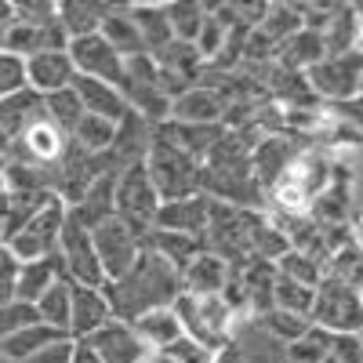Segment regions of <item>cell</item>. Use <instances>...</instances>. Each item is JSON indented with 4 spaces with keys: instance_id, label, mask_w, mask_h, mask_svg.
Listing matches in <instances>:
<instances>
[{
    "instance_id": "f35d334b",
    "label": "cell",
    "mask_w": 363,
    "mask_h": 363,
    "mask_svg": "<svg viewBox=\"0 0 363 363\" xmlns=\"http://www.w3.org/2000/svg\"><path fill=\"white\" fill-rule=\"evenodd\" d=\"M26 91V62L18 55H8L0 51V102Z\"/></svg>"
},
{
    "instance_id": "ee69618b",
    "label": "cell",
    "mask_w": 363,
    "mask_h": 363,
    "mask_svg": "<svg viewBox=\"0 0 363 363\" xmlns=\"http://www.w3.org/2000/svg\"><path fill=\"white\" fill-rule=\"evenodd\" d=\"M73 356H77V342L66 335V338L51 342L48 349H40L33 359H26V363H73Z\"/></svg>"
},
{
    "instance_id": "ba28073f",
    "label": "cell",
    "mask_w": 363,
    "mask_h": 363,
    "mask_svg": "<svg viewBox=\"0 0 363 363\" xmlns=\"http://www.w3.org/2000/svg\"><path fill=\"white\" fill-rule=\"evenodd\" d=\"M313 323L327 335H363V309L352 287L323 277L316 287V306H313Z\"/></svg>"
},
{
    "instance_id": "d6986e66",
    "label": "cell",
    "mask_w": 363,
    "mask_h": 363,
    "mask_svg": "<svg viewBox=\"0 0 363 363\" xmlns=\"http://www.w3.org/2000/svg\"><path fill=\"white\" fill-rule=\"evenodd\" d=\"M44 113V99L37 91H18V95L0 102V153H11V145L22 138V131Z\"/></svg>"
},
{
    "instance_id": "7402d4cb",
    "label": "cell",
    "mask_w": 363,
    "mask_h": 363,
    "mask_svg": "<svg viewBox=\"0 0 363 363\" xmlns=\"http://www.w3.org/2000/svg\"><path fill=\"white\" fill-rule=\"evenodd\" d=\"M240 352H244L247 363H287V345L277 342L272 335L258 327V320H240L233 327V338H229Z\"/></svg>"
},
{
    "instance_id": "816d5d0a",
    "label": "cell",
    "mask_w": 363,
    "mask_h": 363,
    "mask_svg": "<svg viewBox=\"0 0 363 363\" xmlns=\"http://www.w3.org/2000/svg\"><path fill=\"white\" fill-rule=\"evenodd\" d=\"M0 363H11V359H8V356H4V352H0Z\"/></svg>"
},
{
    "instance_id": "f546056e",
    "label": "cell",
    "mask_w": 363,
    "mask_h": 363,
    "mask_svg": "<svg viewBox=\"0 0 363 363\" xmlns=\"http://www.w3.org/2000/svg\"><path fill=\"white\" fill-rule=\"evenodd\" d=\"M356 26H359V11L352 8H335L323 26V48L327 55H345V51H356Z\"/></svg>"
},
{
    "instance_id": "5b68a950",
    "label": "cell",
    "mask_w": 363,
    "mask_h": 363,
    "mask_svg": "<svg viewBox=\"0 0 363 363\" xmlns=\"http://www.w3.org/2000/svg\"><path fill=\"white\" fill-rule=\"evenodd\" d=\"M160 207H164V200L153 186V174H149L145 160L116 171V215L124 222L149 233L153 222H157V215H160Z\"/></svg>"
},
{
    "instance_id": "7c38bea8",
    "label": "cell",
    "mask_w": 363,
    "mask_h": 363,
    "mask_svg": "<svg viewBox=\"0 0 363 363\" xmlns=\"http://www.w3.org/2000/svg\"><path fill=\"white\" fill-rule=\"evenodd\" d=\"M215 203L207 193H193V196H182V200H167L160 207V215L153 222V229H167V233H182V236H193L203 240L211 215H215Z\"/></svg>"
},
{
    "instance_id": "bcb514c9",
    "label": "cell",
    "mask_w": 363,
    "mask_h": 363,
    "mask_svg": "<svg viewBox=\"0 0 363 363\" xmlns=\"http://www.w3.org/2000/svg\"><path fill=\"white\" fill-rule=\"evenodd\" d=\"M73 363H102V359H99V352L91 349V345L77 342V356H73Z\"/></svg>"
},
{
    "instance_id": "7a4b0ae2",
    "label": "cell",
    "mask_w": 363,
    "mask_h": 363,
    "mask_svg": "<svg viewBox=\"0 0 363 363\" xmlns=\"http://www.w3.org/2000/svg\"><path fill=\"white\" fill-rule=\"evenodd\" d=\"M171 309L178 313L182 330H186L189 338H196L211 349L229 345L233 327H236V313L229 309V301L222 294H186L182 291Z\"/></svg>"
},
{
    "instance_id": "836d02e7",
    "label": "cell",
    "mask_w": 363,
    "mask_h": 363,
    "mask_svg": "<svg viewBox=\"0 0 363 363\" xmlns=\"http://www.w3.org/2000/svg\"><path fill=\"white\" fill-rule=\"evenodd\" d=\"M255 320H258V327L265 330V335H272V338L284 342V345H294L298 338H306L309 327H313V320L294 316V313H284V309H269V313H262V316H255Z\"/></svg>"
},
{
    "instance_id": "e575fe53",
    "label": "cell",
    "mask_w": 363,
    "mask_h": 363,
    "mask_svg": "<svg viewBox=\"0 0 363 363\" xmlns=\"http://www.w3.org/2000/svg\"><path fill=\"white\" fill-rule=\"evenodd\" d=\"M323 277H330V280H338V284H345V287L356 291L363 284V251L356 244L338 247L335 255L327 258V272H323Z\"/></svg>"
},
{
    "instance_id": "83f0119b",
    "label": "cell",
    "mask_w": 363,
    "mask_h": 363,
    "mask_svg": "<svg viewBox=\"0 0 363 363\" xmlns=\"http://www.w3.org/2000/svg\"><path fill=\"white\" fill-rule=\"evenodd\" d=\"M116 131H120V124H113V120H102V116L84 113L80 124H77L73 135H69V142L80 149V153H87V157H109V149H113V142H116Z\"/></svg>"
},
{
    "instance_id": "603a6c76",
    "label": "cell",
    "mask_w": 363,
    "mask_h": 363,
    "mask_svg": "<svg viewBox=\"0 0 363 363\" xmlns=\"http://www.w3.org/2000/svg\"><path fill=\"white\" fill-rule=\"evenodd\" d=\"M99 33L109 40V48H113L120 58L149 55V51H145V44H142V33H138V26H135V18H131V11H128V8H113V4H109L106 22H102Z\"/></svg>"
},
{
    "instance_id": "e0dca14e",
    "label": "cell",
    "mask_w": 363,
    "mask_h": 363,
    "mask_svg": "<svg viewBox=\"0 0 363 363\" xmlns=\"http://www.w3.org/2000/svg\"><path fill=\"white\" fill-rule=\"evenodd\" d=\"M69 218L95 233L102 222L116 218V174H99L77 203H69Z\"/></svg>"
},
{
    "instance_id": "b9f144b4",
    "label": "cell",
    "mask_w": 363,
    "mask_h": 363,
    "mask_svg": "<svg viewBox=\"0 0 363 363\" xmlns=\"http://www.w3.org/2000/svg\"><path fill=\"white\" fill-rule=\"evenodd\" d=\"M15 18L26 22V26L48 29V26H58V4H55V0H37V4H15Z\"/></svg>"
},
{
    "instance_id": "681fc988",
    "label": "cell",
    "mask_w": 363,
    "mask_h": 363,
    "mask_svg": "<svg viewBox=\"0 0 363 363\" xmlns=\"http://www.w3.org/2000/svg\"><path fill=\"white\" fill-rule=\"evenodd\" d=\"M356 51H363V11H359V26H356Z\"/></svg>"
},
{
    "instance_id": "3957f363",
    "label": "cell",
    "mask_w": 363,
    "mask_h": 363,
    "mask_svg": "<svg viewBox=\"0 0 363 363\" xmlns=\"http://www.w3.org/2000/svg\"><path fill=\"white\" fill-rule=\"evenodd\" d=\"M145 167H149V174H153V186H157L164 203L203 193V164L193 160L189 153H182V149L167 145L157 135H153L149 153H145Z\"/></svg>"
},
{
    "instance_id": "d6a6232c",
    "label": "cell",
    "mask_w": 363,
    "mask_h": 363,
    "mask_svg": "<svg viewBox=\"0 0 363 363\" xmlns=\"http://www.w3.org/2000/svg\"><path fill=\"white\" fill-rule=\"evenodd\" d=\"M277 272H280L284 280L306 284V287H320V280H323L327 265H323L316 255H309V251H298V247H291V251L277 262Z\"/></svg>"
},
{
    "instance_id": "4dcf8cb0",
    "label": "cell",
    "mask_w": 363,
    "mask_h": 363,
    "mask_svg": "<svg viewBox=\"0 0 363 363\" xmlns=\"http://www.w3.org/2000/svg\"><path fill=\"white\" fill-rule=\"evenodd\" d=\"M69 309H73V284L69 280H58L40 301H37V320L69 335Z\"/></svg>"
},
{
    "instance_id": "74e56055",
    "label": "cell",
    "mask_w": 363,
    "mask_h": 363,
    "mask_svg": "<svg viewBox=\"0 0 363 363\" xmlns=\"http://www.w3.org/2000/svg\"><path fill=\"white\" fill-rule=\"evenodd\" d=\"M330 338L335 335H327V330H320L313 323L306 338H298L294 345H287V363H323L327 352H330Z\"/></svg>"
},
{
    "instance_id": "7bdbcfd3",
    "label": "cell",
    "mask_w": 363,
    "mask_h": 363,
    "mask_svg": "<svg viewBox=\"0 0 363 363\" xmlns=\"http://www.w3.org/2000/svg\"><path fill=\"white\" fill-rule=\"evenodd\" d=\"M330 356L338 363H363V335H335L330 338Z\"/></svg>"
},
{
    "instance_id": "277c9868",
    "label": "cell",
    "mask_w": 363,
    "mask_h": 363,
    "mask_svg": "<svg viewBox=\"0 0 363 363\" xmlns=\"http://www.w3.org/2000/svg\"><path fill=\"white\" fill-rule=\"evenodd\" d=\"M66 218H69V207L66 200L51 196L33 218H29L11 240H8V251L18 258V262H37V258H51L58 251V240H62V229H66Z\"/></svg>"
},
{
    "instance_id": "4fadbf2b",
    "label": "cell",
    "mask_w": 363,
    "mask_h": 363,
    "mask_svg": "<svg viewBox=\"0 0 363 363\" xmlns=\"http://www.w3.org/2000/svg\"><path fill=\"white\" fill-rule=\"evenodd\" d=\"M229 99L218 87L193 84L189 91H182L178 99H171V120L174 124H193V128H218L225 120Z\"/></svg>"
},
{
    "instance_id": "8d00e7d4",
    "label": "cell",
    "mask_w": 363,
    "mask_h": 363,
    "mask_svg": "<svg viewBox=\"0 0 363 363\" xmlns=\"http://www.w3.org/2000/svg\"><path fill=\"white\" fill-rule=\"evenodd\" d=\"M207 11L203 4H167V18H171V33L174 40H196L200 37V29L207 22Z\"/></svg>"
},
{
    "instance_id": "9a60e30c",
    "label": "cell",
    "mask_w": 363,
    "mask_h": 363,
    "mask_svg": "<svg viewBox=\"0 0 363 363\" xmlns=\"http://www.w3.org/2000/svg\"><path fill=\"white\" fill-rule=\"evenodd\" d=\"M77 80V66L69 51H40L33 58H26V87L37 91V95H58V91H69Z\"/></svg>"
},
{
    "instance_id": "8992f818",
    "label": "cell",
    "mask_w": 363,
    "mask_h": 363,
    "mask_svg": "<svg viewBox=\"0 0 363 363\" xmlns=\"http://www.w3.org/2000/svg\"><path fill=\"white\" fill-rule=\"evenodd\" d=\"M359 80H363V51H345V55H327L306 73L309 91L323 102H349L359 95Z\"/></svg>"
},
{
    "instance_id": "2e32d148",
    "label": "cell",
    "mask_w": 363,
    "mask_h": 363,
    "mask_svg": "<svg viewBox=\"0 0 363 363\" xmlns=\"http://www.w3.org/2000/svg\"><path fill=\"white\" fill-rule=\"evenodd\" d=\"M113 306L102 287H77L73 284V309H69V338L84 342L106 323H113Z\"/></svg>"
},
{
    "instance_id": "60d3db41",
    "label": "cell",
    "mask_w": 363,
    "mask_h": 363,
    "mask_svg": "<svg viewBox=\"0 0 363 363\" xmlns=\"http://www.w3.org/2000/svg\"><path fill=\"white\" fill-rule=\"evenodd\" d=\"M215 352L218 349H211V345H203V342H196V338H189V335H182L174 345H167L160 356H167V359H174V363H211L215 359Z\"/></svg>"
},
{
    "instance_id": "6da1fadb",
    "label": "cell",
    "mask_w": 363,
    "mask_h": 363,
    "mask_svg": "<svg viewBox=\"0 0 363 363\" xmlns=\"http://www.w3.org/2000/svg\"><path fill=\"white\" fill-rule=\"evenodd\" d=\"M102 291L113 306V316L124 320V323H135L138 316L153 313V309L174 306L178 294H182V272L145 247L142 258L124 272V277L109 280Z\"/></svg>"
},
{
    "instance_id": "9c48e42d",
    "label": "cell",
    "mask_w": 363,
    "mask_h": 363,
    "mask_svg": "<svg viewBox=\"0 0 363 363\" xmlns=\"http://www.w3.org/2000/svg\"><path fill=\"white\" fill-rule=\"evenodd\" d=\"M58 262H62L66 280L77 287H106V272L102 262L95 255V240H91V229H84L80 222L66 218L62 240H58Z\"/></svg>"
},
{
    "instance_id": "cb8c5ba5",
    "label": "cell",
    "mask_w": 363,
    "mask_h": 363,
    "mask_svg": "<svg viewBox=\"0 0 363 363\" xmlns=\"http://www.w3.org/2000/svg\"><path fill=\"white\" fill-rule=\"evenodd\" d=\"M135 330H138V338L149 345V352H164L167 345H174L186 330H182V320H178V313L174 309H153V313H145V316H138L135 323H131Z\"/></svg>"
},
{
    "instance_id": "8fae6325",
    "label": "cell",
    "mask_w": 363,
    "mask_h": 363,
    "mask_svg": "<svg viewBox=\"0 0 363 363\" xmlns=\"http://www.w3.org/2000/svg\"><path fill=\"white\" fill-rule=\"evenodd\" d=\"M69 58L77 66V77L106 80V84H124V58H120L102 33H91L80 40H69Z\"/></svg>"
},
{
    "instance_id": "ac0fdd59",
    "label": "cell",
    "mask_w": 363,
    "mask_h": 363,
    "mask_svg": "<svg viewBox=\"0 0 363 363\" xmlns=\"http://www.w3.org/2000/svg\"><path fill=\"white\" fill-rule=\"evenodd\" d=\"M73 91H77V99H80L84 113H91V116L113 120V124H120V120L131 116V106H128L124 91H120L116 84L91 80V77H77V80H73Z\"/></svg>"
},
{
    "instance_id": "ab89813d",
    "label": "cell",
    "mask_w": 363,
    "mask_h": 363,
    "mask_svg": "<svg viewBox=\"0 0 363 363\" xmlns=\"http://www.w3.org/2000/svg\"><path fill=\"white\" fill-rule=\"evenodd\" d=\"M37 323V306H26V301H8V306H0V342L11 338L15 330Z\"/></svg>"
},
{
    "instance_id": "52a82bcc",
    "label": "cell",
    "mask_w": 363,
    "mask_h": 363,
    "mask_svg": "<svg viewBox=\"0 0 363 363\" xmlns=\"http://www.w3.org/2000/svg\"><path fill=\"white\" fill-rule=\"evenodd\" d=\"M91 240H95V255L102 262L106 284L116 280V277H124V272L142 258V251H145V233L135 229L131 222H124L120 215L102 222L95 233H91Z\"/></svg>"
},
{
    "instance_id": "44dd1931",
    "label": "cell",
    "mask_w": 363,
    "mask_h": 363,
    "mask_svg": "<svg viewBox=\"0 0 363 363\" xmlns=\"http://www.w3.org/2000/svg\"><path fill=\"white\" fill-rule=\"evenodd\" d=\"M58 280H66L58 255L37 258V262H22V265H18V280H15V298L26 301V306H37V301H40Z\"/></svg>"
},
{
    "instance_id": "f907efd6",
    "label": "cell",
    "mask_w": 363,
    "mask_h": 363,
    "mask_svg": "<svg viewBox=\"0 0 363 363\" xmlns=\"http://www.w3.org/2000/svg\"><path fill=\"white\" fill-rule=\"evenodd\" d=\"M356 298H359V309H363V284L356 287Z\"/></svg>"
},
{
    "instance_id": "30bf717a",
    "label": "cell",
    "mask_w": 363,
    "mask_h": 363,
    "mask_svg": "<svg viewBox=\"0 0 363 363\" xmlns=\"http://www.w3.org/2000/svg\"><path fill=\"white\" fill-rule=\"evenodd\" d=\"M298 142L291 135H262L251 149V171H255V182L262 186V193L269 196V189L298 164V157L306 149H294Z\"/></svg>"
},
{
    "instance_id": "4316f807",
    "label": "cell",
    "mask_w": 363,
    "mask_h": 363,
    "mask_svg": "<svg viewBox=\"0 0 363 363\" xmlns=\"http://www.w3.org/2000/svg\"><path fill=\"white\" fill-rule=\"evenodd\" d=\"M58 338H66L62 330H55V327H48V323H29V327H22V330H15L11 338H4L0 342V352H4L11 363H26V359H33L40 349H48L51 342H58Z\"/></svg>"
},
{
    "instance_id": "f6af8a7d",
    "label": "cell",
    "mask_w": 363,
    "mask_h": 363,
    "mask_svg": "<svg viewBox=\"0 0 363 363\" xmlns=\"http://www.w3.org/2000/svg\"><path fill=\"white\" fill-rule=\"evenodd\" d=\"M211 363H247V359H244V352L229 342V345H222V349L215 352V359H211Z\"/></svg>"
},
{
    "instance_id": "f5cc1de1",
    "label": "cell",
    "mask_w": 363,
    "mask_h": 363,
    "mask_svg": "<svg viewBox=\"0 0 363 363\" xmlns=\"http://www.w3.org/2000/svg\"><path fill=\"white\" fill-rule=\"evenodd\" d=\"M359 99H363V80H359Z\"/></svg>"
},
{
    "instance_id": "5bb4252c",
    "label": "cell",
    "mask_w": 363,
    "mask_h": 363,
    "mask_svg": "<svg viewBox=\"0 0 363 363\" xmlns=\"http://www.w3.org/2000/svg\"><path fill=\"white\" fill-rule=\"evenodd\" d=\"M84 345H91L99 352L102 363H149V345L138 338V330L124 320H113L102 330H95L91 338H84Z\"/></svg>"
},
{
    "instance_id": "f1b7e54d",
    "label": "cell",
    "mask_w": 363,
    "mask_h": 363,
    "mask_svg": "<svg viewBox=\"0 0 363 363\" xmlns=\"http://www.w3.org/2000/svg\"><path fill=\"white\" fill-rule=\"evenodd\" d=\"M106 11L109 4H58V22H62L69 40H80V37L99 33L106 22Z\"/></svg>"
},
{
    "instance_id": "484cf974",
    "label": "cell",
    "mask_w": 363,
    "mask_h": 363,
    "mask_svg": "<svg viewBox=\"0 0 363 363\" xmlns=\"http://www.w3.org/2000/svg\"><path fill=\"white\" fill-rule=\"evenodd\" d=\"M145 247L160 255L167 265H174L178 272L186 269L200 251H203V240H193V236H182V233H167V229H149L145 233Z\"/></svg>"
},
{
    "instance_id": "d4e9b609",
    "label": "cell",
    "mask_w": 363,
    "mask_h": 363,
    "mask_svg": "<svg viewBox=\"0 0 363 363\" xmlns=\"http://www.w3.org/2000/svg\"><path fill=\"white\" fill-rule=\"evenodd\" d=\"M135 26H138V33H142V44L149 55H160L174 33H171V18H167V4H131L128 8Z\"/></svg>"
},
{
    "instance_id": "d590c367",
    "label": "cell",
    "mask_w": 363,
    "mask_h": 363,
    "mask_svg": "<svg viewBox=\"0 0 363 363\" xmlns=\"http://www.w3.org/2000/svg\"><path fill=\"white\" fill-rule=\"evenodd\" d=\"M44 116L51 120L55 128H62L66 135H73V128L80 124L84 116V106L77 99V91H58V95H44Z\"/></svg>"
},
{
    "instance_id": "ffe728a7",
    "label": "cell",
    "mask_w": 363,
    "mask_h": 363,
    "mask_svg": "<svg viewBox=\"0 0 363 363\" xmlns=\"http://www.w3.org/2000/svg\"><path fill=\"white\" fill-rule=\"evenodd\" d=\"M229 280H233V265L207 247L182 269V291L186 294H222Z\"/></svg>"
},
{
    "instance_id": "1f68e13d",
    "label": "cell",
    "mask_w": 363,
    "mask_h": 363,
    "mask_svg": "<svg viewBox=\"0 0 363 363\" xmlns=\"http://www.w3.org/2000/svg\"><path fill=\"white\" fill-rule=\"evenodd\" d=\"M313 306H316V287L284 280L280 272H277V287H272V309H284V313H294V316L313 320Z\"/></svg>"
},
{
    "instance_id": "c3c4849f",
    "label": "cell",
    "mask_w": 363,
    "mask_h": 363,
    "mask_svg": "<svg viewBox=\"0 0 363 363\" xmlns=\"http://www.w3.org/2000/svg\"><path fill=\"white\" fill-rule=\"evenodd\" d=\"M0 22H15V4H0Z\"/></svg>"
},
{
    "instance_id": "7dc6e473",
    "label": "cell",
    "mask_w": 363,
    "mask_h": 363,
    "mask_svg": "<svg viewBox=\"0 0 363 363\" xmlns=\"http://www.w3.org/2000/svg\"><path fill=\"white\" fill-rule=\"evenodd\" d=\"M352 244H356V247L363 251V215H359V218L352 222Z\"/></svg>"
}]
</instances>
